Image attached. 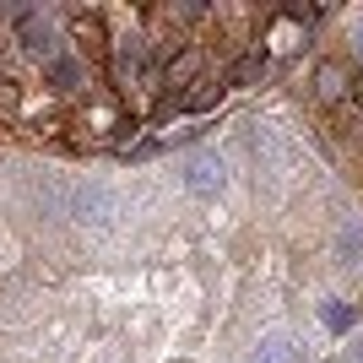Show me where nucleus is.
<instances>
[{
    "label": "nucleus",
    "mask_w": 363,
    "mask_h": 363,
    "mask_svg": "<svg viewBox=\"0 0 363 363\" xmlns=\"http://www.w3.org/2000/svg\"><path fill=\"white\" fill-rule=\"evenodd\" d=\"M65 217H76V223H87V228H108L120 217V196H114L108 184L87 179V184H76L71 196H65Z\"/></svg>",
    "instance_id": "nucleus-1"
},
{
    "label": "nucleus",
    "mask_w": 363,
    "mask_h": 363,
    "mask_svg": "<svg viewBox=\"0 0 363 363\" xmlns=\"http://www.w3.org/2000/svg\"><path fill=\"white\" fill-rule=\"evenodd\" d=\"M223 184H228V168H223V157L201 152V157H190V163H184V190H190V196L212 201V196H223Z\"/></svg>",
    "instance_id": "nucleus-2"
},
{
    "label": "nucleus",
    "mask_w": 363,
    "mask_h": 363,
    "mask_svg": "<svg viewBox=\"0 0 363 363\" xmlns=\"http://www.w3.org/2000/svg\"><path fill=\"white\" fill-rule=\"evenodd\" d=\"M141 76H147V38H114V82H120L125 92L136 87Z\"/></svg>",
    "instance_id": "nucleus-3"
},
{
    "label": "nucleus",
    "mask_w": 363,
    "mask_h": 363,
    "mask_svg": "<svg viewBox=\"0 0 363 363\" xmlns=\"http://www.w3.org/2000/svg\"><path fill=\"white\" fill-rule=\"evenodd\" d=\"M347 92H352L347 60H320L315 65V98L320 104H347Z\"/></svg>",
    "instance_id": "nucleus-4"
},
{
    "label": "nucleus",
    "mask_w": 363,
    "mask_h": 363,
    "mask_svg": "<svg viewBox=\"0 0 363 363\" xmlns=\"http://www.w3.org/2000/svg\"><path fill=\"white\" fill-rule=\"evenodd\" d=\"M16 33H22V44H28L44 65L55 60V22H49L44 11H22L16 16Z\"/></svg>",
    "instance_id": "nucleus-5"
},
{
    "label": "nucleus",
    "mask_w": 363,
    "mask_h": 363,
    "mask_svg": "<svg viewBox=\"0 0 363 363\" xmlns=\"http://www.w3.org/2000/svg\"><path fill=\"white\" fill-rule=\"evenodd\" d=\"M44 76H49L60 92H82V87H87V65L76 60V55H55V60L44 65Z\"/></svg>",
    "instance_id": "nucleus-6"
},
{
    "label": "nucleus",
    "mask_w": 363,
    "mask_h": 363,
    "mask_svg": "<svg viewBox=\"0 0 363 363\" xmlns=\"http://www.w3.org/2000/svg\"><path fill=\"white\" fill-rule=\"evenodd\" d=\"M174 98H179L184 114H201V108H212L217 98H223V82H212V76H196V82H190V92H174Z\"/></svg>",
    "instance_id": "nucleus-7"
},
{
    "label": "nucleus",
    "mask_w": 363,
    "mask_h": 363,
    "mask_svg": "<svg viewBox=\"0 0 363 363\" xmlns=\"http://www.w3.org/2000/svg\"><path fill=\"white\" fill-rule=\"evenodd\" d=\"M250 363H298V352H293L288 336H266V342L250 352Z\"/></svg>",
    "instance_id": "nucleus-8"
},
{
    "label": "nucleus",
    "mask_w": 363,
    "mask_h": 363,
    "mask_svg": "<svg viewBox=\"0 0 363 363\" xmlns=\"http://www.w3.org/2000/svg\"><path fill=\"white\" fill-rule=\"evenodd\" d=\"M260 71H266V65H260V55H244V60L228 71L223 87H250V82H260Z\"/></svg>",
    "instance_id": "nucleus-9"
},
{
    "label": "nucleus",
    "mask_w": 363,
    "mask_h": 363,
    "mask_svg": "<svg viewBox=\"0 0 363 363\" xmlns=\"http://www.w3.org/2000/svg\"><path fill=\"white\" fill-rule=\"evenodd\" d=\"M336 250H342V260H347V266H363V233L358 228H342V239H336Z\"/></svg>",
    "instance_id": "nucleus-10"
},
{
    "label": "nucleus",
    "mask_w": 363,
    "mask_h": 363,
    "mask_svg": "<svg viewBox=\"0 0 363 363\" xmlns=\"http://www.w3.org/2000/svg\"><path fill=\"white\" fill-rule=\"evenodd\" d=\"M320 320H325L331 331H347V325H352V309H342V303H325V309H320Z\"/></svg>",
    "instance_id": "nucleus-11"
},
{
    "label": "nucleus",
    "mask_w": 363,
    "mask_h": 363,
    "mask_svg": "<svg viewBox=\"0 0 363 363\" xmlns=\"http://www.w3.org/2000/svg\"><path fill=\"white\" fill-rule=\"evenodd\" d=\"M16 104H22L16 82H11V76H0V114H16Z\"/></svg>",
    "instance_id": "nucleus-12"
},
{
    "label": "nucleus",
    "mask_w": 363,
    "mask_h": 363,
    "mask_svg": "<svg viewBox=\"0 0 363 363\" xmlns=\"http://www.w3.org/2000/svg\"><path fill=\"white\" fill-rule=\"evenodd\" d=\"M358 363H363V342H358Z\"/></svg>",
    "instance_id": "nucleus-13"
},
{
    "label": "nucleus",
    "mask_w": 363,
    "mask_h": 363,
    "mask_svg": "<svg viewBox=\"0 0 363 363\" xmlns=\"http://www.w3.org/2000/svg\"><path fill=\"white\" fill-rule=\"evenodd\" d=\"M358 49H363V44H358Z\"/></svg>",
    "instance_id": "nucleus-14"
}]
</instances>
